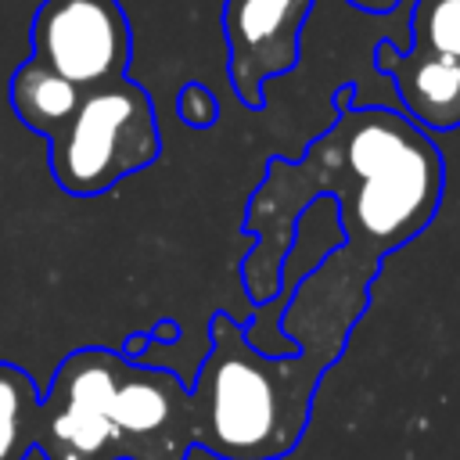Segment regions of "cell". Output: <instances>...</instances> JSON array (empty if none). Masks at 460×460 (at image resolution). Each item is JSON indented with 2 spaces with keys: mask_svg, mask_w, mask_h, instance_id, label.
I'll list each match as a JSON object with an SVG mask.
<instances>
[{
  "mask_svg": "<svg viewBox=\"0 0 460 460\" xmlns=\"http://www.w3.org/2000/svg\"><path fill=\"white\" fill-rule=\"evenodd\" d=\"M208 338L212 352L190 388L194 446L219 460H280L305 431L327 363L313 352L266 356L226 313L212 316Z\"/></svg>",
  "mask_w": 460,
  "mask_h": 460,
  "instance_id": "cell-2",
  "label": "cell"
},
{
  "mask_svg": "<svg viewBox=\"0 0 460 460\" xmlns=\"http://www.w3.org/2000/svg\"><path fill=\"white\" fill-rule=\"evenodd\" d=\"M79 101H83V90L75 83H68L65 75H58L54 68H47L43 61H36V58L22 61L11 75V108H14V115L29 129L43 133L47 140L72 119Z\"/></svg>",
  "mask_w": 460,
  "mask_h": 460,
  "instance_id": "cell-9",
  "label": "cell"
},
{
  "mask_svg": "<svg viewBox=\"0 0 460 460\" xmlns=\"http://www.w3.org/2000/svg\"><path fill=\"white\" fill-rule=\"evenodd\" d=\"M47 144L50 176L65 194H104L158 158L162 133L155 101L133 79L83 90L79 108Z\"/></svg>",
  "mask_w": 460,
  "mask_h": 460,
  "instance_id": "cell-3",
  "label": "cell"
},
{
  "mask_svg": "<svg viewBox=\"0 0 460 460\" xmlns=\"http://www.w3.org/2000/svg\"><path fill=\"white\" fill-rule=\"evenodd\" d=\"M111 424L119 460H187L194 446L190 388L162 367L126 359L111 399Z\"/></svg>",
  "mask_w": 460,
  "mask_h": 460,
  "instance_id": "cell-6",
  "label": "cell"
},
{
  "mask_svg": "<svg viewBox=\"0 0 460 460\" xmlns=\"http://www.w3.org/2000/svg\"><path fill=\"white\" fill-rule=\"evenodd\" d=\"M410 47L460 58V0H417L410 11Z\"/></svg>",
  "mask_w": 460,
  "mask_h": 460,
  "instance_id": "cell-11",
  "label": "cell"
},
{
  "mask_svg": "<svg viewBox=\"0 0 460 460\" xmlns=\"http://www.w3.org/2000/svg\"><path fill=\"white\" fill-rule=\"evenodd\" d=\"M176 115L190 126V129H208L216 119H219V101L208 86L201 83H187L176 97Z\"/></svg>",
  "mask_w": 460,
  "mask_h": 460,
  "instance_id": "cell-12",
  "label": "cell"
},
{
  "mask_svg": "<svg viewBox=\"0 0 460 460\" xmlns=\"http://www.w3.org/2000/svg\"><path fill=\"white\" fill-rule=\"evenodd\" d=\"M313 0H223L226 72L244 108L266 104V83L298 65Z\"/></svg>",
  "mask_w": 460,
  "mask_h": 460,
  "instance_id": "cell-7",
  "label": "cell"
},
{
  "mask_svg": "<svg viewBox=\"0 0 460 460\" xmlns=\"http://www.w3.org/2000/svg\"><path fill=\"white\" fill-rule=\"evenodd\" d=\"M352 90H338V119L320 133L302 162L270 158L266 180L255 187L244 234L255 237L241 277L248 295L266 305L280 291V270L298 216L313 194H334L345 244L327 255L331 270L363 288L377 273L385 252L417 237L442 198L446 169L431 137L392 108H352Z\"/></svg>",
  "mask_w": 460,
  "mask_h": 460,
  "instance_id": "cell-1",
  "label": "cell"
},
{
  "mask_svg": "<svg viewBox=\"0 0 460 460\" xmlns=\"http://www.w3.org/2000/svg\"><path fill=\"white\" fill-rule=\"evenodd\" d=\"M129 54L133 32L119 0H43L36 7L32 58L79 90L126 79Z\"/></svg>",
  "mask_w": 460,
  "mask_h": 460,
  "instance_id": "cell-5",
  "label": "cell"
},
{
  "mask_svg": "<svg viewBox=\"0 0 460 460\" xmlns=\"http://www.w3.org/2000/svg\"><path fill=\"white\" fill-rule=\"evenodd\" d=\"M40 399L43 395L22 367L0 363V460H25L36 449Z\"/></svg>",
  "mask_w": 460,
  "mask_h": 460,
  "instance_id": "cell-10",
  "label": "cell"
},
{
  "mask_svg": "<svg viewBox=\"0 0 460 460\" xmlns=\"http://www.w3.org/2000/svg\"><path fill=\"white\" fill-rule=\"evenodd\" d=\"M126 356L111 349L68 352L36 413V449L43 460H119L111 399Z\"/></svg>",
  "mask_w": 460,
  "mask_h": 460,
  "instance_id": "cell-4",
  "label": "cell"
},
{
  "mask_svg": "<svg viewBox=\"0 0 460 460\" xmlns=\"http://www.w3.org/2000/svg\"><path fill=\"white\" fill-rule=\"evenodd\" d=\"M374 65L395 83L410 119L428 129L460 126V58L431 54L420 47L399 50L392 40H381Z\"/></svg>",
  "mask_w": 460,
  "mask_h": 460,
  "instance_id": "cell-8",
  "label": "cell"
},
{
  "mask_svg": "<svg viewBox=\"0 0 460 460\" xmlns=\"http://www.w3.org/2000/svg\"><path fill=\"white\" fill-rule=\"evenodd\" d=\"M352 7H359V11H367V14H388V11H395L402 0H349Z\"/></svg>",
  "mask_w": 460,
  "mask_h": 460,
  "instance_id": "cell-13",
  "label": "cell"
}]
</instances>
